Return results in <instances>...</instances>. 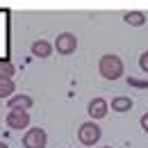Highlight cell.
<instances>
[{
    "instance_id": "obj_5",
    "label": "cell",
    "mask_w": 148,
    "mask_h": 148,
    "mask_svg": "<svg viewBox=\"0 0 148 148\" xmlns=\"http://www.w3.org/2000/svg\"><path fill=\"white\" fill-rule=\"evenodd\" d=\"M7 125L14 130H23L30 125V114L27 110H9L7 114Z\"/></svg>"
},
{
    "instance_id": "obj_17",
    "label": "cell",
    "mask_w": 148,
    "mask_h": 148,
    "mask_svg": "<svg viewBox=\"0 0 148 148\" xmlns=\"http://www.w3.org/2000/svg\"><path fill=\"white\" fill-rule=\"evenodd\" d=\"M100 148H112V146H100Z\"/></svg>"
},
{
    "instance_id": "obj_2",
    "label": "cell",
    "mask_w": 148,
    "mask_h": 148,
    "mask_svg": "<svg viewBox=\"0 0 148 148\" xmlns=\"http://www.w3.org/2000/svg\"><path fill=\"white\" fill-rule=\"evenodd\" d=\"M100 137H103V130H100V125H98L93 119L87 121V123H82V125L77 128V139H80V144H84V146L98 144Z\"/></svg>"
},
{
    "instance_id": "obj_1",
    "label": "cell",
    "mask_w": 148,
    "mask_h": 148,
    "mask_svg": "<svg viewBox=\"0 0 148 148\" xmlns=\"http://www.w3.org/2000/svg\"><path fill=\"white\" fill-rule=\"evenodd\" d=\"M98 73L103 75L105 80H119L123 75V62L119 55H103L98 62Z\"/></svg>"
},
{
    "instance_id": "obj_4",
    "label": "cell",
    "mask_w": 148,
    "mask_h": 148,
    "mask_svg": "<svg viewBox=\"0 0 148 148\" xmlns=\"http://www.w3.org/2000/svg\"><path fill=\"white\" fill-rule=\"evenodd\" d=\"M55 48L59 55H73L75 48H77V37L71 34V32H62L55 39Z\"/></svg>"
},
{
    "instance_id": "obj_7",
    "label": "cell",
    "mask_w": 148,
    "mask_h": 148,
    "mask_svg": "<svg viewBox=\"0 0 148 148\" xmlns=\"http://www.w3.org/2000/svg\"><path fill=\"white\" fill-rule=\"evenodd\" d=\"M7 107L9 110H30L32 107V98L30 96H9L7 98Z\"/></svg>"
},
{
    "instance_id": "obj_8",
    "label": "cell",
    "mask_w": 148,
    "mask_h": 148,
    "mask_svg": "<svg viewBox=\"0 0 148 148\" xmlns=\"http://www.w3.org/2000/svg\"><path fill=\"white\" fill-rule=\"evenodd\" d=\"M32 55L46 59V57L53 55V46H50L46 39H39V41H34V43H32Z\"/></svg>"
},
{
    "instance_id": "obj_12",
    "label": "cell",
    "mask_w": 148,
    "mask_h": 148,
    "mask_svg": "<svg viewBox=\"0 0 148 148\" xmlns=\"http://www.w3.org/2000/svg\"><path fill=\"white\" fill-rule=\"evenodd\" d=\"M16 73V66L12 64V62H0V77H7V80H12Z\"/></svg>"
},
{
    "instance_id": "obj_13",
    "label": "cell",
    "mask_w": 148,
    "mask_h": 148,
    "mask_svg": "<svg viewBox=\"0 0 148 148\" xmlns=\"http://www.w3.org/2000/svg\"><path fill=\"white\" fill-rule=\"evenodd\" d=\"M139 69H141L144 73H148V50L141 53V57H139Z\"/></svg>"
},
{
    "instance_id": "obj_16",
    "label": "cell",
    "mask_w": 148,
    "mask_h": 148,
    "mask_svg": "<svg viewBox=\"0 0 148 148\" xmlns=\"http://www.w3.org/2000/svg\"><path fill=\"white\" fill-rule=\"evenodd\" d=\"M0 148H9V146H7V144H5V141H0Z\"/></svg>"
},
{
    "instance_id": "obj_15",
    "label": "cell",
    "mask_w": 148,
    "mask_h": 148,
    "mask_svg": "<svg viewBox=\"0 0 148 148\" xmlns=\"http://www.w3.org/2000/svg\"><path fill=\"white\" fill-rule=\"evenodd\" d=\"M141 128H144V132H148V114L141 116Z\"/></svg>"
},
{
    "instance_id": "obj_6",
    "label": "cell",
    "mask_w": 148,
    "mask_h": 148,
    "mask_svg": "<svg viewBox=\"0 0 148 148\" xmlns=\"http://www.w3.org/2000/svg\"><path fill=\"white\" fill-rule=\"evenodd\" d=\"M87 112H89V116H91L93 121L96 119H105L107 112H110V105H107L105 98H93L91 103H89V107H87Z\"/></svg>"
},
{
    "instance_id": "obj_10",
    "label": "cell",
    "mask_w": 148,
    "mask_h": 148,
    "mask_svg": "<svg viewBox=\"0 0 148 148\" xmlns=\"http://www.w3.org/2000/svg\"><path fill=\"white\" fill-rule=\"evenodd\" d=\"M123 21L132 25V27H141L144 23H146V14L144 12H125L123 14Z\"/></svg>"
},
{
    "instance_id": "obj_14",
    "label": "cell",
    "mask_w": 148,
    "mask_h": 148,
    "mask_svg": "<svg viewBox=\"0 0 148 148\" xmlns=\"http://www.w3.org/2000/svg\"><path fill=\"white\" fill-rule=\"evenodd\" d=\"M128 84H132V87H141V89H146V87H148V82L137 80V77H128Z\"/></svg>"
},
{
    "instance_id": "obj_3",
    "label": "cell",
    "mask_w": 148,
    "mask_h": 148,
    "mask_svg": "<svg viewBox=\"0 0 148 148\" xmlns=\"http://www.w3.org/2000/svg\"><path fill=\"white\" fill-rule=\"evenodd\" d=\"M46 144H48V134L43 128H30L23 137L25 148H46Z\"/></svg>"
},
{
    "instance_id": "obj_11",
    "label": "cell",
    "mask_w": 148,
    "mask_h": 148,
    "mask_svg": "<svg viewBox=\"0 0 148 148\" xmlns=\"http://www.w3.org/2000/svg\"><path fill=\"white\" fill-rule=\"evenodd\" d=\"M14 91H16L14 82L7 77H0V98H9V96H14Z\"/></svg>"
},
{
    "instance_id": "obj_9",
    "label": "cell",
    "mask_w": 148,
    "mask_h": 148,
    "mask_svg": "<svg viewBox=\"0 0 148 148\" xmlns=\"http://www.w3.org/2000/svg\"><path fill=\"white\" fill-rule=\"evenodd\" d=\"M112 110L119 112V114L130 112L132 110V100H130L128 96H116V98H112Z\"/></svg>"
}]
</instances>
